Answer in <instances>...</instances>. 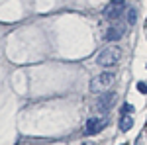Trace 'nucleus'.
<instances>
[{
	"instance_id": "nucleus-5",
	"label": "nucleus",
	"mask_w": 147,
	"mask_h": 145,
	"mask_svg": "<svg viewBox=\"0 0 147 145\" xmlns=\"http://www.w3.org/2000/svg\"><path fill=\"white\" fill-rule=\"evenodd\" d=\"M108 125V120H98V118H90V120H86V125H84V135H94L98 134L100 129H104Z\"/></svg>"
},
{
	"instance_id": "nucleus-7",
	"label": "nucleus",
	"mask_w": 147,
	"mask_h": 145,
	"mask_svg": "<svg viewBox=\"0 0 147 145\" xmlns=\"http://www.w3.org/2000/svg\"><path fill=\"white\" fill-rule=\"evenodd\" d=\"M120 129L122 132H127V129H131V125H134V118H131V114H122V118H120Z\"/></svg>"
},
{
	"instance_id": "nucleus-4",
	"label": "nucleus",
	"mask_w": 147,
	"mask_h": 145,
	"mask_svg": "<svg viewBox=\"0 0 147 145\" xmlns=\"http://www.w3.org/2000/svg\"><path fill=\"white\" fill-rule=\"evenodd\" d=\"M116 100H118V94H116V92H104V94H100V98L96 102V108H98L102 114H106V112H110L114 108Z\"/></svg>"
},
{
	"instance_id": "nucleus-2",
	"label": "nucleus",
	"mask_w": 147,
	"mask_h": 145,
	"mask_svg": "<svg viewBox=\"0 0 147 145\" xmlns=\"http://www.w3.org/2000/svg\"><path fill=\"white\" fill-rule=\"evenodd\" d=\"M114 80H116V73L112 71H106V73H100L90 80V90L92 92H106L108 88H112Z\"/></svg>"
},
{
	"instance_id": "nucleus-9",
	"label": "nucleus",
	"mask_w": 147,
	"mask_h": 145,
	"mask_svg": "<svg viewBox=\"0 0 147 145\" xmlns=\"http://www.w3.org/2000/svg\"><path fill=\"white\" fill-rule=\"evenodd\" d=\"M122 114H134V106L131 104H124L122 106Z\"/></svg>"
},
{
	"instance_id": "nucleus-1",
	"label": "nucleus",
	"mask_w": 147,
	"mask_h": 145,
	"mask_svg": "<svg viewBox=\"0 0 147 145\" xmlns=\"http://www.w3.org/2000/svg\"><path fill=\"white\" fill-rule=\"evenodd\" d=\"M120 59H122V49L118 45H110V47L102 49L100 53H98L96 63L100 67H114L116 63H120Z\"/></svg>"
},
{
	"instance_id": "nucleus-10",
	"label": "nucleus",
	"mask_w": 147,
	"mask_h": 145,
	"mask_svg": "<svg viewBox=\"0 0 147 145\" xmlns=\"http://www.w3.org/2000/svg\"><path fill=\"white\" fill-rule=\"evenodd\" d=\"M137 90H139L141 94H147V84L145 82H137Z\"/></svg>"
},
{
	"instance_id": "nucleus-8",
	"label": "nucleus",
	"mask_w": 147,
	"mask_h": 145,
	"mask_svg": "<svg viewBox=\"0 0 147 145\" xmlns=\"http://www.w3.org/2000/svg\"><path fill=\"white\" fill-rule=\"evenodd\" d=\"M136 20H137V10H136V8H129V10H127V24L134 26Z\"/></svg>"
},
{
	"instance_id": "nucleus-11",
	"label": "nucleus",
	"mask_w": 147,
	"mask_h": 145,
	"mask_svg": "<svg viewBox=\"0 0 147 145\" xmlns=\"http://www.w3.org/2000/svg\"><path fill=\"white\" fill-rule=\"evenodd\" d=\"M82 145H96V143H94V141H84Z\"/></svg>"
},
{
	"instance_id": "nucleus-6",
	"label": "nucleus",
	"mask_w": 147,
	"mask_h": 145,
	"mask_svg": "<svg viewBox=\"0 0 147 145\" xmlns=\"http://www.w3.org/2000/svg\"><path fill=\"white\" fill-rule=\"evenodd\" d=\"M124 32H125L124 24H114V26H110L108 32H106V41H120Z\"/></svg>"
},
{
	"instance_id": "nucleus-3",
	"label": "nucleus",
	"mask_w": 147,
	"mask_h": 145,
	"mask_svg": "<svg viewBox=\"0 0 147 145\" xmlns=\"http://www.w3.org/2000/svg\"><path fill=\"white\" fill-rule=\"evenodd\" d=\"M125 10V2L124 0H112L106 8H104V16L108 20H118Z\"/></svg>"
},
{
	"instance_id": "nucleus-12",
	"label": "nucleus",
	"mask_w": 147,
	"mask_h": 145,
	"mask_svg": "<svg viewBox=\"0 0 147 145\" xmlns=\"http://www.w3.org/2000/svg\"><path fill=\"white\" fill-rule=\"evenodd\" d=\"M122 145H125V143H122Z\"/></svg>"
}]
</instances>
